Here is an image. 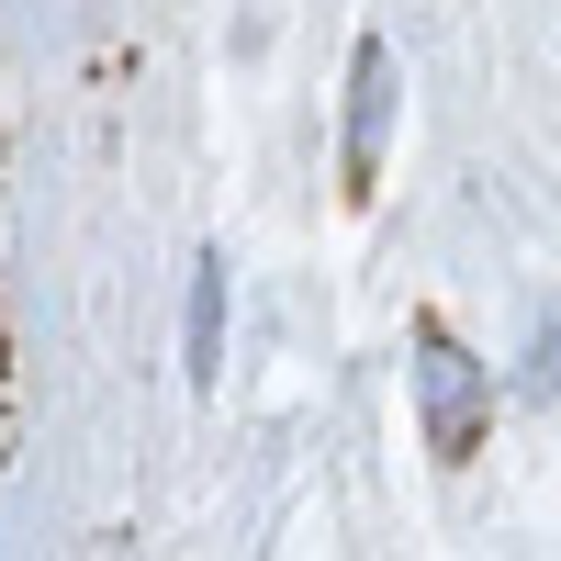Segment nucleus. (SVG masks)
<instances>
[{"label":"nucleus","mask_w":561,"mask_h":561,"mask_svg":"<svg viewBox=\"0 0 561 561\" xmlns=\"http://www.w3.org/2000/svg\"><path fill=\"white\" fill-rule=\"evenodd\" d=\"M382 90H393V68L359 57V169H370V147H382Z\"/></svg>","instance_id":"nucleus-2"},{"label":"nucleus","mask_w":561,"mask_h":561,"mask_svg":"<svg viewBox=\"0 0 561 561\" xmlns=\"http://www.w3.org/2000/svg\"><path fill=\"white\" fill-rule=\"evenodd\" d=\"M415 382H427V438L460 460V449H472V427H483V370L460 359L449 337H415Z\"/></svg>","instance_id":"nucleus-1"}]
</instances>
